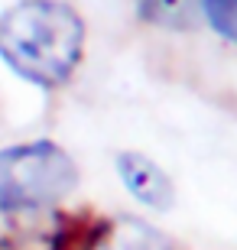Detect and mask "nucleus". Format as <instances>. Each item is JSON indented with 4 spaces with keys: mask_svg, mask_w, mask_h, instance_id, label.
Masks as SVG:
<instances>
[{
    "mask_svg": "<svg viewBox=\"0 0 237 250\" xmlns=\"http://www.w3.org/2000/svg\"><path fill=\"white\" fill-rule=\"evenodd\" d=\"M85 56V20L62 0H17L0 13V62L23 82L55 91Z\"/></svg>",
    "mask_w": 237,
    "mask_h": 250,
    "instance_id": "1",
    "label": "nucleus"
},
{
    "mask_svg": "<svg viewBox=\"0 0 237 250\" xmlns=\"http://www.w3.org/2000/svg\"><path fill=\"white\" fill-rule=\"evenodd\" d=\"M78 188V163L52 140L0 149V208H52Z\"/></svg>",
    "mask_w": 237,
    "mask_h": 250,
    "instance_id": "2",
    "label": "nucleus"
},
{
    "mask_svg": "<svg viewBox=\"0 0 237 250\" xmlns=\"http://www.w3.org/2000/svg\"><path fill=\"white\" fill-rule=\"evenodd\" d=\"M0 250H65V218L52 208H0Z\"/></svg>",
    "mask_w": 237,
    "mask_h": 250,
    "instance_id": "3",
    "label": "nucleus"
},
{
    "mask_svg": "<svg viewBox=\"0 0 237 250\" xmlns=\"http://www.w3.org/2000/svg\"><path fill=\"white\" fill-rule=\"evenodd\" d=\"M117 166V176L124 182L133 198H137L143 208H153V211H169L175 205V186L172 179L163 172V166L150 159L146 153H137V149H124L114 159Z\"/></svg>",
    "mask_w": 237,
    "mask_h": 250,
    "instance_id": "4",
    "label": "nucleus"
},
{
    "mask_svg": "<svg viewBox=\"0 0 237 250\" xmlns=\"http://www.w3.org/2000/svg\"><path fill=\"white\" fill-rule=\"evenodd\" d=\"M85 250H172V247L153 224L120 214V218H110L101 224Z\"/></svg>",
    "mask_w": 237,
    "mask_h": 250,
    "instance_id": "5",
    "label": "nucleus"
},
{
    "mask_svg": "<svg viewBox=\"0 0 237 250\" xmlns=\"http://www.w3.org/2000/svg\"><path fill=\"white\" fill-rule=\"evenodd\" d=\"M133 7L146 26L169 33H192L201 23V0H133Z\"/></svg>",
    "mask_w": 237,
    "mask_h": 250,
    "instance_id": "6",
    "label": "nucleus"
},
{
    "mask_svg": "<svg viewBox=\"0 0 237 250\" xmlns=\"http://www.w3.org/2000/svg\"><path fill=\"white\" fill-rule=\"evenodd\" d=\"M201 23L237 46V0H201Z\"/></svg>",
    "mask_w": 237,
    "mask_h": 250,
    "instance_id": "7",
    "label": "nucleus"
}]
</instances>
